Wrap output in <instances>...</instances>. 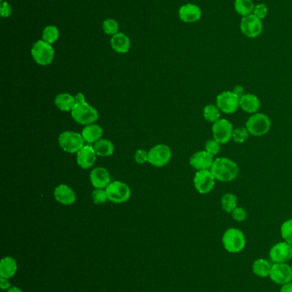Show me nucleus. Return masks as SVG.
<instances>
[{
    "instance_id": "obj_1",
    "label": "nucleus",
    "mask_w": 292,
    "mask_h": 292,
    "mask_svg": "<svg viewBox=\"0 0 292 292\" xmlns=\"http://www.w3.org/2000/svg\"><path fill=\"white\" fill-rule=\"evenodd\" d=\"M210 171L218 181L231 182L238 176V164L227 157H218L212 163Z\"/></svg>"
},
{
    "instance_id": "obj_2",
    "label": "nucleus",
    "mask_w": 292,
    "mask_h": 292,
    "mask_svg": "<svg viewBox=\"0 0 292 292\" xmlns=\"http://www.w3.org/2000/svg\"><path fill=\"white\" fill-rule=\"evenodd\" d=\"M222 243L225 251L230 253H239L245 248V236L238 228H229L223 235Z\"/></svg>"
},
{
    "instance_id": "obj_3",
    "label": "nucleus",
    "mask_w": 292,
    "mask_h": 292,
    "mask_svg": "<svg viewBox=\"0 0 292 292\" xmlns=\"http://www.w3.org/2000/svg\"><path fill=\"white\" fill-rule=\"evenodd\" d=\"M245 126L250 135L261 137L270 131L271 122L268 115L263 113H256L248 118Z\"/></svg>"
},
{
    "instance_id": "obj_4",
    "label": "nucleus",
    "mask_w": 292,
    "mask_h": 292,
    "mask_svg": "<svg viewBox=\"0 0 292 292\" xmlns=\"http://www.w3.org/2000/svg\"><path fill=\"white\" fill-rule=\"evenodd\" d=\"M71 116L76 122L82 125H90L98 120V110L88 102L78 103L71 111Z\"/></svg>"
},
{
    "instance_id": "obj_5",
    "label": "nucleus",
    "mask_w": 292,
    "mask_h": 292,
    "mask_svg": "<svg viewBox=\"0 0 292 292\" xmlns=\"http://www.w3.org/2000/svg\"><path fill=\"white\" fill-rule=\"evenodd\" d=\"M85 140L82 133L72 131L63 132L59 137V143L63 151L70 154L77 153L84 146Z\"/></svg>"
},
{
    "instance_id": "obj_6",
    "label": "nucleus",
    "mask_w": 292,
    "mask_h": 292,
    "mask_svg": "<svg viewBox=\"0 0 292 292\" xmlns=\"http://www.w3.org/2000/svg\"><path fill=\"white\" fill-rule=\"evenodd\" d=\"M32 56L37 64L42 66H47L52 64L54 59V49L51 44L44 40L37 41L31 50Z\"/></svg>"
},
{
    "instance_id": "obj_7",
    "label": "nucleus",
    "mask_w": 292,
    "mask_h": 292,
    "mask_svg": "<svg viewBox=\"0 0 292 292\" xmlns=\"http://www.w3.org/2000/svg\"><path fill=\"white\" fill-rule=\"evenodd\" d=\"M106 191L109 201L116 204L127 202L131 197V190L129 185L119 180L111 182Z\"/></svg>"
},
{
    "instance_id": "obj_8",
    "label": "nucleus",
    "mask_w": 292,
    "mask_h": 292,
    "mask_svg": "<svg viewBox=\"0 0 292 292\" xmlns=\"http://www.w3.org/2000/svg\"><path fill=\"white\" fill-rule=\"evenodd\" d=\"M172 157V152L168 145L160 143L153 146L150 151H148V162L157 166L162 168L170 162Z\"/></svg>"
},
{
    "instance_id": "obj_9",
    "label": "nucleus",
    "mask_w": 292,
    "mask_h": 292,
    "mask_svg": "<svg viewBox=\"0 0 292 292\" xmlns=\"http://www.w3.org/2000/svg\"><path fill=\"white\" fill-rule=\"evenodd\" d=\"M216 105L221 112L231 115L237 112L240 108V97H238L232 91H225L218 95Z\"/></svg>"
},
{
    "instance_id": "obj_10",
    "label": "nucleus",
    "mask_w": 292,
    "mask_h": 292,
    "mask_svg": "<svg viewBox=\"0 0 292 292\" xmlns=\"http://www.w3.org/2000/svg\"><path fill=\"white\" fill-rule=\"evenodd\" d=\"M233 130L232 123L230 120L220 119L212 125V137L219 143L225 144L232 139Z\"/></svg>"
},
{
    "instance_id": "obj_11",
    "label": "nucleus",
    "mask_w": 292,
    "mask_h": 292,
    "mask_svg": "<svg viewBox=\"0 0 292 292\" xmlns=\"http://www.w3.org/2000/svg\"><path fill=\"white\" fill-rule=\"evenodd\" d=\"M216 179L210 170L197 171L194 177V188L200 194H208L215 188Z\"/></svg>"
},
{
    "instance_id": "obj_12",
    "label": "nucleus",
    "mask_w": 292,
    "mask_h": 292,
    "mask_svg": "<svg viewBox=\"0 0 292 292\" xmlns=\"http://www.w3.org/2000/svg\"><path fill=\"white\" fill-rule=\"evenodd\" d=\"M240 28L242 33L248 38H256L262 33L263 26L260 18L251 14L242 19Z\"/></svg>"
},
{
    "instance_id": "obj_13",
    "label": "nucleus",
    "mask_w": 292,
    "mask_h": 292,
    "mask_svg": "<svg viewBox=\"0 0 292 292\" xmlns=\"http://www.w3.org/2000/svg\"><path fill=\"white\" fill-rule=\"evenodd\" d=\"M270 279L271 281L276 284H287L292 281V267L289 264L274 263L271 265V272H270Z\"/></svg>"
},
{
    "instance_id": "obj_14",
    "label": "nucleus",
    "mask_w": 292,
    "mask_h": 292,
    "mask_svg": "<svg viewBox=\"0 0 292 292\" xmlns=\"http://www.w3.org/2000/svg\"><path fill=\"white\" fill-rule=\"evenodd\" d=\"M274 263H285L292 259V246L286 242H280L271 247L269 253Z\"/></svg>"
},
{
    "instance_id": "obj_15",
    "label": "nucleus",
    "mask_w": 292,
    "mask_h": 292,
    "mask_svg": "<svg viewBox=\"0 0 292 292\" xmlns=\"http://www.w3.org/2000/svg\"><path fill=\"white\" fill-rule=\"evenodd\" d=\"M215 161L213 156L208 153L207 151H197L192 155L189 159V164L193 169L197 171L202 170H210L212 163Z\"/></svg>"
},
{
    "instance_id": "obj_16",
    "label": "nucleus",
    "mask_w": 292,
    "mask_h": 292,
    "mask_svg": "<svg viewBox=\"0 0 292 292\" xmlns=\"http://www.w3.org/2000/svg\"><path fill=\"white\" fill-rule=\"evenodd\" d=\"M96 154L93 146L84 145L76 153V161L83 169H88L94 165L96 161Z\"/></svg>"
},
{
    "instance_id": "obj_17",
    "label": "nucleus",
    "mask_w": 292,
    "mask_h": 292,
    "mask_svg": "<svg viewBox=\"0 0 292 292\" xmlns=\"http://www.w3.org/2000/svg\"><path fill=\"white\" fill-rule=\"evenodd\" d=\"M91 184L95 189H106L111 183V175L104 168H95L90 173Z\"/></svg>"
},
{
    "instance_id": "obj_18",
    "label": "nucleus",
    "mask_w": 292,
    "mask_h": 292,
    "mask_svg": "<svg viewBox=\"0 0 292 292\" xmlns=\"http://www.w3.org/2000/svg\"><path fill=\"white\" fill-rule=\"evenodd\" d=\"M54 197L57 202L63 205L73 204L76 200V195L72 188L64 184H60L55 188Z\"/></svg>"
},
{
    "instance_id": "obj_19",
    "label": "nucleus",
    "mask_w": 292,
    "mask_h": 292,
    "mask_svg": "<svg viewBox=\"0 0 292 292\" xmlns=\"http://www.w3.org/2000/svg\"><path fill=\"white\" fill-rule=\"evenodd\" d=\"M179 17L184 23H196L202 17V10L197 5L188 4L179 9Z\"/></svg>"
},
{
    "instance_id": "obj_20",
    "label": "nucleus",
    "mask_w": 292,
    "mask_h": 292,
    "mask_svg": "<svg viewBox=\"0 0 292 292\" xmlns=\"http://www.w3.org/2000/svg\"><path fill=\"white\" fill-rule=\"evenodd\" d=\"M240 108L244 112L253 115L261 109V101L256 95L245 93L240 97Z\"/></svg>"
},
{
    "instance_id": "obj_21",
    "label": "nucleus",
    "mask_w": 292,
    "mask_h": 292,
    "mask_svg": "<svg viewBox=\"0 0 292 292\" xmlns=\"http://www.w3.org/2000/svg\"><path fill=\"white\" fill-rule=\"evenodd\" d=\"M82 135L87 143H96L97 141L102 138L103 129L101 128V126L90 124V125L86 126L85 128H83L82 131Z\"/></svg>"
},
{
    "instance_id": "obj_22",
    "label": "nucleus",
    "mask_w": 292,
    "mask_h": 292,
    "mask_svg": "<svg viewBox=\"0 0 292 292\" xmlns=\"http://www.w3.org/2000/svg\"><path fill=\"white\" fill-rule=\"evenodd\" d=\"M111 47L119 53H127L130 48V40L124 33H118L111 39Z\"/></svg>"
},
{
    "instance_id": "obj_23",
    "label": "nucleus",
    "mask_w": 292,
    "mask_h": 292,
    "mask_svg": "<svg viewBox=\"0 0 292 292\" xmlns=\"http://www.w3.org/2000/svg\"><path fill=\"white\" fill-rule=\"evenodd\" d=\"M17 270V263L15 259L7 256L1 260L0 262V277L11 279L16 274Z\"/></svg>"
},
{
    "instance_id": "obj_24",
    "label": "nucleus",
    "mask_w": 292,
    "mask_h": 292,
    "mask_svg": "<svg viewBox=\"0 0 292 292\" xmlns=\"http://www.w3.org/2000/svg\"><path fill=\"white\" fill-rule=\"evenodd\" d=\"M54 102L57 109H60V110L65 111V112L72 111L75 105L74 96L69 94V93H65H65L57 94L55 97Z\"/></svg>"
},
{
    "instance_id": "obj_25",
    "label": "nucleus",
    "mask_w": 292,
    "mask_h": 292,
    "mask_svg": "<svg viewBox=\"0 0 292 292\" xmlns=\"http://www.w3.org/2000/svg\"><path fill=\"white\" fill-rule=\"evenodd\" d=\"M271 268V265L269 263V261L261 258L257 259L256 261H254L252 266L254 274L260 278H266L269 276Z\"/></svg>"
},
{
    "instance_id": "obj_26",
    "label": "nucleus",
    "mask_w": 292,
    "mask_h": 292,
    "mask_svg": "<svg viewBox=\"0 0 292 292\" xmlns=\"http://www.w3.org/2000/svg\"><path fill=\"white\" fill-rule=\"evenodd\" d=\"M93 149L97 156H104V157L111 156L114 152L113 143L105 138H101L94 143Z\"/></svg>"
},
{
    "instance_id": "obj_27",
    "label": "nucleus",
    "mask_w": 292,
    "mask_h": 292,
    "mask_svg": "<svg viewBox=\"0 0 292 292\" xmlns=\"http://www.w3.org/2000/svg\"><path fill=\"white\" fill-rule=\"evenodd\" d=\"M234 6L236 11L239 15H243V17L251 15V13L253 12L255 9V5L252 0H235Z\"/></svg>"
},
{
    "instance_id": "obj_28",
    "label": "nucleus",
    "mask_w": 292,
    "mask_h": 292,
    "mask_svg": "<svg viewBox=\"0 0 292 292\" xmlns=\"http://www.w3.org/2000/svg\"><path fill=\"white\" fill-rule=\"evenodd\" d=\"M221 206L226 213H232L233 210L238 207V197L233 193H225L221 197Z\"/></svg>"
},
{
    "instance_id": "obj_29",
    "label": "nucleus",
    "mask_w": 292,
    "mask_h": 292,
    "mask_svg": "<svg viewBox=\"0 0 292 292\" xmlns=\"http://www.w3.org/2000/svg\"><path fill=\"white\" fill-rule=\"evenodd\" d=\"M220 112L221 111L217 105H208L203 110V116L207 121L215 123L220 119Z\"/></svg>"
},
{
    "instance_id": "obj_30",
    "label": "nucleus",
    "mask_w": 292,
    "mask_h": 292,
    "mask_svg": "<svg viewBox=\"0 0 292 292\" xmlns=\"http://www.w3.org/2000/svg\"><path fill=\"white\" fill-rule=\"evenodd\" d=\"M60 37V32L55 26H48L43 30V40L46 41L47 43H55L59 39Z\"/></svg>"
},
{
    "instance_id": "obj_31",
    "label": "nucleus",
    "mask_w": 292,
    "mask_h": 292,
    "mask_svg": "<svg viewBox=\"0 0 292 292\" xmlns=\"http://www.w3.org/2000/svg\"><path fill=\"white\" fill-rule=\"evenodd\" d=\"M280 233L284 242L292 246V219L285 220L282 224Z\"/></svg>"
},
{
    "instance_id": "obj_32",
    "label": "nucleus",
    "mask_w": 292,
    "mask_h": 292,
    "mask_svg": "<svg viewBox=\"0 0 292 292\" xmlns=\"http://www.w3.org/2000/svg\"><path fill=\"white\" fill-rule=\"evenodd\" d=\"M249 135L250 134L247 130V128L240 127V128H235L233 130L232 139L235 143H243L248 139Z\"/></svg>"
},
{
    "instance_id": "obj_33",
    "label": "nucleus",
    "mask_w": 292,
    "mask_h": 292,
    "mask_svg": "<svg viewBox=\"0 0 292 292\" xmlns=\"http://www.w3.org/2000/svg\"><path fill=\"white\" fill-rule=\"evenodd\" d=\"M103 30L106 34L115 35L119 32V23L112 19H106L103 23Z\"/></svg>"
},
{
    "instance_id": "obj_34",
    "label": "nucleus",
    "mask_w": 292,
    "mask_h": 292,
    "mask_svg": "<svg viewBox=\"0 0 292 292\" xmlns=\"http://www.w3.org/2000/svg\"><path fill=\"white\" fill-rule=\"evenodd\" d=\"M92 198L95 204H103L108 200L106 189H95L92 193Z\"/></svg>"
},
{
    "instance_id": "obj_35",
    "label": "nucleus",
    "mask_w": 292,
    "mask_h": 292,
    "mask_svg": "<svg viewBox=\"0 0 292 292\" xmlns=\"http://www.w3.org/2000/svg\"><path fill=\"white\" fill-rule=\"evenodd\" d=\"M220 144L221 143L215 140V138H212V139L207 141L206 145H205V151H207L212 156H216V155L220 153Z\"/></svg>"
},
{
    "instance_id": "obj_36",
    "label": "nucleus",
    "mask_w": 292,
    "mask_h": 292,
    "mask_svg": "<svg viewBox=\"0 0 292 292\" xmlns=\"http://www.w3.org/2000/svg\"><path fill=\"white\" fill-rule=\"evenodd\" d=\"M231 215H232V218L234 220H237L238 222H242V221H244L247 219L248 214H247V211L243 207H237L235 210H233Z\"/></svg>"
},
{
    "instance_id": "obj_37",
    "label": "nucleus",
    "mask_w": 292,
    "mask_h": 292,
    "mask_svg": "<svg viewBox=\"0 0 292 292\" xmlns=\"http://www.w3.org/2000/svg\"><path fill=\"white\" fill-rule=\"evenodd\" d=\"M267 12H268V9L266 7V5H264V4H260V5L255 6L253 14L261 20V19L266 17Z\"/></svg>"
},
{
    "instance_id": "obj_38",
    "label": "nucleus",
    "mask_w": 292,
    "mask_h": 292,
    "mask_svg": "<svg viewBox=\"0 0 292 292\" xmlns=\"http://www.w3.org/2000/svg\"><path fill=\"white\" fill-rule=\"evenodd\" d=\"M134 161L139 164L148 162V151H144V150H138L134 154Z\"/></svg>"
},
{
    "instance_id": "obj_39",
    "label": "nucleus",
    "mask_w": 292,
    "mask_h": 292,
    "mask_svg": "<svg viewBox=\"0 0 292 292\" xmlns=\"http://www.w3.org/2000/svg\"><path fill=\"white\" fill-rule=\"evenodd\" d=\"M11 5H9L8 3L3 2L1 4L0 6V12H1V16L2 17H8L11 15Z\"/></svg>"
},
{
    "instance_id": "obj_40",
    "label": "nucleus",
    "mask_w": 292,
    "mask_h": 292,
    "mask_svg": "<svg viewBox=\"0 0 292 292\" xmlns=\"http://www.w3.org/2000/svg\"><path fill=\"white\" fill-rule=\"evenodd\" d=\"M0 287L2 289H7L11 288V283L9 281L8 279L6 278H0Z\"/></svg>"
},
{
    "instance_id": "obj_41",
    "label": "nucleus",
    "mask_w": 292,
    "mask_h": 292,
    "mask_svg": "<svg viewBox=\"0 0 292 292\" xmlns=\"http://www.w3.org/2000/svg\"><path fill=\"white\" fill-rule=\"evenodd\" d=\"M232 92H234L238 97H243V95L245 94V93H244V88H243L242 86H236V87L233 88Z\"/></svg>"
},
{
    "instance_id": "obj_42",
    "label": "nucleus",
    "mask_w": 292,
    "mask_h": 292,
    "mask_svg": "<svg viewBox=\"0 0 292 292\" xmlns=\"http://www.w3.org/2000/svg\"><path fill=\"white\" fill-rule=\"evenodd\" d=\"M74 97H75V105L86 102L85 96L82 92H78L77 94L74 96Z\"/></svg>"
},
{
    "instance_id": "obj_43",
    "label": "nucleus",
    "mask_w": 292,
    "mask_h": 292,
    "mask_svg": "<svg viewBox=\"0 0 292 292\" xmlns=\"http://www.w3.org/2000/svg\"><path fill=\"white\" fill-rule=\"evenodd\" d=\"M280 292H292V281L287 284H283L280 289Z\"/></svg>"
},
{
    "instance_id": "obj_44",
    "label": "nucleus",
    "mask_w": 292,
    "mask_h": 292,
    "mask_svg": "<svg viewBox=\"0 0 292 292\" xmlns=\"http://www.w3.org/2000/svg\"><path fill=\"white\" fill-rule=\"evenodd\" d=\"M8 292H23L21 290V289H19L17 287L13 286L11 287L10 289H9Z\"/></svg>"
}]
</instances>
